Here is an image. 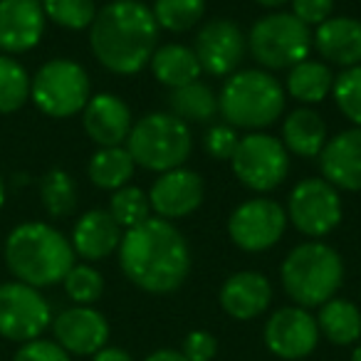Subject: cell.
Wrapping results in <instances>:
<instances>
[{
    "mask_svg": "<svg viewBox=\"0 0 361 361\" xmlns=\"http://www.w3.org/2000/svg\"><path fill=\"white\" fill-rule=\"evenodd\" d=\"M116 255L126 280L149 295H171L191 275L188 240L173 223L156 216L124 231Z\"/></svg>",
    "mask_w": 361,
    "mask_h": 361,
    "instance_id": "6da1fadb",
    "label": "cell"
},
{
    "mask_svg": "<svg viewBox=\"0 0 361 361\" xmlns=\"http://www.w3.org/2000/svg\"><path fill=\"white\" fill-rule=\"evenodd\" d=\"M159 25L141 0H114L97 11L90 25V47L111 75H136L159 47Z\"/></svg>",
    "mask_w": 361,
    "mask_h": 361,
    "instance_id": "7a4b0ae2",
    "label": "cell"
},
{
    "mask_svg": "<svg viewBox=\"0 0 361 361\" xmlns=\"http://www.w3.org/2000/svg\"><path fill=\"white\" fill-rule=\"evenodd\" d=\"M3 257L18 282L30 287L60 285L75 265V250L70 238L45 221H25L6 238Z\"/></svg>",
    "mask_w": 361,
    "mask_h": 361,
    "instance_id": "3957f363",
    "label": "cell"
},
{
    "mask_svg": "<svg viewBox=\"0 0 361 361\" xmlns=\"http://www.w3.org/2000/svg\"><path fill=\"white\" fill-rule=\"evenodd\" d=\"M280 282L285 295L305 310H319L336 297L344 282V260L331 245L307 240L295 245L280 265Z\"/></svg>",
    "mask_w": 361,
    "mask_h": 361,
    "instance_id": "277c9868",
    "label": "cell"
},
{
    "mask_svg": "<svg viewBox=\"0 0 361 361\" xmlns=\"http://www.w3.org/2000/svg\"><path fill=\"white\" fill-rule=\"evenodd\" d=\"M285 85L272 72L260 67L238 70L226 77L218 106L233 129L262 131L272 126L285 111Z\"/></svg>",
    "mask_w": 361,
    "mask_h": 361,
    "instance_id": "5b68a950",
    "label": "cell"
},
{
    "mask_svg": "<svg viewBox=\"0 0 361 361\" xmlns=\"http://www.w3.org/2000/svg\"><path fill=\"white\" fill-rule=\"evenodd\" d=\"M124 146L136 166L154 173H166L188 161L193 136L186 121H180L171 111H151L134 121Z\"/></svg>",
    "mask_w": 361,
    "mask_h": 361,
    "instance_id": "8992f818",
    "label": "cell"
},
{
    "mask_svg": "<svg viewBox=\"0 0 361 361\" xmlns=\"http://www.w3.org/2000/svg\"><path fill=\"white\" fill-rule=\"evenodd\" d=\"M245 40L250 57L265 72L290 70L312 52V30L285 11L255 20Z\"/></svg>",
    "mask_w": 361,
    "mask_h": 361,
    "instance_id": "52a82bcc",
    "label": "cell"
},
{
    "mask_svg": "<svg viewBox=\"0 0 361 361\" xmlns=\"http://www.w3.org/2000/svg\"><path fill=\"white\" fill-rule=\"evenodd\" d=\"M90 97V75L70 57L47 60L30 80V102L50 119H70L82 114Z\"/></svg>",
    "mask_w": 361,
    "mask_h": 361,
    "instance_id": "ba28073f",
    "label": "cell"
},
{
    "mask_svg": "<svg viewBox=\"0 0 361 361\" xmlns=\"http://www.w3.org/2000/svg\"><path fill=\"white\" fill-rule=\"evenodd\" d=\"M231 166L235 178L245 188L255 193H270L285 183L290 173V154L277 136L265 131H247L238 141Z\"/></svg>",
    "mask_w": 361,
    "mask_h": 361,
    "instance_id": "9c48e42d",
    "label": "cell"
},
{
    "mask_svg": "<svg viewBox=\"0 0 361 361\" xmlns=\"http://www.w3.org/2000/svg\"><path fill=\"white\" fill-rule=\"evenodd\" d=\"M287 221L302 233V235L319 240L329 235L341 223L344 208L341 196L329 180L324 178H305L290 191L287 198Z\"/></svg>",
    "mask_w": 361,
    "mask_h": 361,
    "instance_id": "30bf717a",
    "label": "cell"
},
{
    "mask_svg": "<svg viewBox=\"0 0 361 361\" xmlns=\"http://www.w3.org/2000/svg\"><path fill=\"white\" fill-rule=\"evenodd\" d=\"M52 324V307L37 287L25 282L0 285V336L16 344H25Z\"/></svg>",
    "mask_w": 361,
    "mask_h": 361,
    "instance_id": "8fae6325",
    "label": "cell"
},
{
    "mask_svg": "<svg viewBox=\"0 0 361 361\" xmlns=\"http://www.w3.org/2000/svg\"><path fill=\"white\" fill-rule=\"evenodd\" d=\"M287 213L272 198H250L228 218V235L243 252H265L282 240Z\"/></svg>",
    "mask_w": 361,
    "mask_h": 361,
    "instance_id": "7c38bea8",
    "label": "cell"
},
{
    "mask_svg": "<svg viewBox=\"0 0 361 361\" xmlns=\"http://www.w3.org/2000/svg\"><path fill=\"white\" fill-rule=\"evenodd\" d=\"M319 326L317 317L305 307H280L265 322L262 339L272 356L282 361L307 359L319 344Z\"/></svg>",
    "mask_w": 361,
    "mask_h": 361,
    "instance_id": "4fadbf2b",
    "label": "cell"
},
{
    "mask_svg": "<svg viewBox=\"0 0 361 361\" xmlns=\"http://www.w3.org/2000/svg\"><path fill=\"white\" fill-rule=\"evenodd\" d=\"M247 50L245 32L228 18H213L196 32L193 52H196L201 70L213 77H231L238 72Z\"/></svg>",
    "mask_w": 361,
    "mask_h": 361,
    "instance_id": "5bb4252c",
    "label": "cell"
},
{
    "mask_svg": "<svg viewBox=\"0 0 361 361\" xmlns=\"http://www.w3.org/2000/svg\"><path fill=\"white\" fill-rule=\"evenodd\" d=\"M203 196H206V183L201 173L180 166V169L159 173L154 186L149 188L151 213L169 223L180 221L201 208Z\"/></svg>",
    "mask_w": 361,
    "mask_h": 361,
    "instance_id": "9a60e30c",
    "label": "cell"
},
{
    "mask_svg": "<svg viewBox=\"0 0 361 361\" xmlns=\"http://www.w3.org/2000/svg\"><path fill=\"white\" fill-rule=\"evenodd\" d=\"M52 334L55 341L70 356H94L109 344V322L94 307L75 305L52 317Z\"/></svg>",
    "mask_w": 361,
    "mask_h": 361,
    "instance_id": "2e32d148",
    "label": "cell"
},
{
    "mask_svg": "<svg viewBox=\"0 0 361 361\" xmlns=\"http://www.w3.org/2000/svg\"><path fill=\"white\" fill-rule=\"evenodd\" d=\"M47 18L40 0H0V52L25 55L42 42Z\"/></svg>",
    "mask_w": 361,
    "mask_h": 361,
    "instance_id": "e0dca14e",
    "label": "cell"
},
{
    "mask_svg": "<svg viewBox=\"0 0 361 361\" xmlns=\"http://www.w3.org/2000/svg\"><path fill=\"white\" fill-rule=\"evenodd\" d=\"M82 126L97 146H124L134 126V116L121 97L99 92L92 94L82 109Z\"/></svg>",
    "mask_w": 361,
    "mask_h": 361,
    "instance_id": "ac0fdd59",
    "label": "cell"
},
{
    "mask_svg": "<svg viewBox=\"0 0 361 361\" xmlns=\"http://www.w3.org/2000/svg\"><path fill=\"white\" fill-rule=\"evenodd\" d=\"M319 169L336 191H361V126L329 136L319 154Z\"/></svg>",
    "mask_w": 361,
    "mask_h": 361,
    "instance_id": "d6986e66",
    "label": "cell"
},
{
    "mask_svg": "<svg viewBox=\"0 0 361 361\" xmlns=\"http://www.w3.org/2000/svg\"><path fill=\"white\" fill-rule=\"evenodd\" d=\"M223 312L238 322H250L265 314L272 305V285L262 272L240 270L233 272L218 292Z\"/></svg>",
    "mask_w": 361,
    "mask_h": 361,
    "instance_id": "ffe728a7",
    "label": "cell"
},
{
    "mask_svg": "<svg viewBox=\"0 0 361 361\" xmlns=\"http://www.w3.org/2000/svg\"><path fill=\"white\" fill-rule=\"evenodd\" d=\"M312 50L326 65L341 70L361 65V20L351 16H331L312 32Z\"/></svg>",
    "mask_w": 361,
    "mask_h": 361,
    "instance_id": "44dd1931",
    "label": "cell"
},
{
    "mask_svg": "<svg viewBox=\"0 0 361 361\" xmlns=\"http://www.w3.org/2000/svg\"><path fill=\"white\" fill-rule=\"evenodd\" d=\"M121 235L124 231L116 226L106 208H92L77 218L70 243L77 257H82L85 262H99L119 250Z\"/></svg>",
    "mask_w": 361,
    "mask_h": 361,
    "instance_id": "7402d4cb",
    "label": "cell"
},
{
    "mask_svg": "<svg viewBox=\"0 0 361 361\" xmlns=\"http://www.w3.org/2000/svg\"><path fill=\"white\" fill-rule=\"evenodd\" d=\"M280 141L285 144L287 154L302 156V159H314V156L322 154L324 144L329 141L326 121L312 106H297L282 121Z\"/></svg>",
    "mask_w": 361,
    "mask_h": 361,
    "instance_id": "603a6c76",
    "label": "cell"
},
{
    "mask_svg": "<svg viewBox=\"0 0 361 361\" xmlns=\"http://www.w3.org/2000/svg\"><path fill=\"white\" fill-rule=\"evenodd\" d=\"M149 67L156 82L169 87V90H178V87L198 82L203 75L201 62H198L193 47L180 45V42H169V45L156 47L149 60Z\"/></svg>",
    "mask_w": 361,
    "mask_h": 361,
    "instance_id": "cb8c5ba5",
    "label": "cell"
},
{
    "mask_svg": "<svg viewBox=\"0 0 361 361\" xmlns=\"http://www.w3.org/2000/svg\"><path fill=\"white\" fill-rule=\"evenodd\" d=\"M334 72L326 62L322 60H302L295 67L287 70L285 77V92L302 106H312L324 102L331 94L334 87Z\"/></svg>",
    "mask_w": 361,
    "mask_h": 361,
    "instance_id": "d4e9b609",
    "label": "cell"
},
{
    "mask_svg": "<svg viewBox=\"0 0 361 361\" xmlns=\"http://www.w3.org/2000/svg\"><path fill=\"white\" fill-rule=\"evenodd\" d=\"M319 334L334 346H356L361 341V310L356 302L331 297L317 314Z\"/></svg>",
    "mask_w": 361,
    "mask_h": 361,
    "instance_id": "484cf974",
    "label": "cell"
},
{
    "mask_svg": "<svg viewBox=\"0 0 361 361\" xmlns=\"http://www.w3.org/2000/svg\"><path fill=\"white\" fill-rule=\"evenodd\" d=\"M136 164L126 146H99L87 161V176L102 191H119L134 178Z\"/></svg>",
    "mask_w": 361,
    "mask_h": 361,
    "instance_id": "4316f807",
    "label": "cell"
},
{
    "mask_svg": "<svg viewBox=\"0 0 361 361\" xmlns=\"http://www.w3.org/2000/svg\"><path fill=\"white\" fill-rule=\"evenodd\" d=\"M169 109L173 116H178L186 124H211L218 114V94L208 85H203L201 80L191 82L186 87L171 90L169 94Z\"/></svg>",
    "mask_w": 361,
    "mask_h": 361,
    "instance_id": "83f0119b",
    "label": "cell"
},
{
    "mask_svg": "<svg viewBox=\"0 0 361 361\" xmlns=\"http://www.w3.org/2000/svg\"><path fill=\"white\" fill-rule=\"evenodd\" d=\"M77 183L70 171L50 169L40 178V203L45 213L55 221L67 218L77 211Z\"/></svg>",
    "mask_w": 361,
    "mask_h": 361,
    "instance_id": "f1b7e54d",
    "label": "cell"
},
{
    "mask_svg": "<svg viewBox=\"0 0 361 361\" xmlns=\"http://www.w3.org/2000/svg\"><path fill=\"white\" fill-rule=\"evenodd\" d=\"M30 80L18 57L0 52V114H16L30 102Z\"/></svg>",
    "mask_w": 361,
    "mask_h": 361,
    "instance_id": "f546056e",
    "label": "cell"
},
{
    "mask_svg": "<svg viewBox=\"0 0 361 361\" xmlns=\"http://www.w3.org/2000/svg\"><path fill=\"white\" fill-rule=\"evenodd\" d=\"M154 20L159 30L186 32L206 16V0H154Z\"/></svg>",
    "mask_w": 361,
    "mask_h": 361,
    "instance_id": "4dcf8cb0",
    "label": "cell"
},
{
    "mask_svg": "<svg viewBox=\"0 0 361 361\" xmlns=\"http://www.w3.org/2000/svg\"><path fill=\"white\" fill-rule=\"evenodd\" d=\"M109 216L116 221V226L121 231H129V228L141 226L144 221L151 218V203H149V193L141 191L139 186H124L119 191L111 193L109 198Z\"/></svg>",
    "mask_w": 361,
    "mask_h": 361,
    "instance_id": "1f68e13d",
    "label": "cell"
},
{
    "mask_svg": "<svg viewBox=\"0 0 361 361\" xmlns=\"http://www.w3.org/2000/svg\"><path fill=\"white\" fill-rule=\"evenodd\" d=\"M45 18L57 27L80 32L90 30L97 18V0H40Z\"/></svg>",
    "mask_w": 361,
    "mask_h": 361,
    "instance_id": "d6a6232c",
    "label": "cell"
},
{
    "mask_svg": "<svg viewBox=\"0 0 361 361\" xmlns=\"http://www.w3.org/2000/svg\"><path fill=\"white\" fill-rule=\"evenodd\" d=\"M62 287H65L67 297L75 305L92 307L104 295V277L90 262H75L72 270L65 275V280H62Z\"/></svg>",
    "mask_w": 361,
    "mask_h": 361,
    "instance_id": "836d02e7",
    "label": "cell"
},
{
    "mask_svg": "<svg viewBox=\"0 0 361 361\" xmlns=\"http://www.w3.org/2000/svg\"><path fill=\"white\" fill-rule=\"evenodd\" d=\"M331 97L336 109L351 121V126H361V65L346 67L334 77Z\"/></svg>",
    "mask_w": 361,
    "mask_h": 361,
    "instance_id": "e575fe53",
    "label": "cell"
},
{
    "mask_svg": "<svg viewBox=\"0 0 361 361\" xmlns=\"http://www.w3.org/2000/svg\"><path fill=\"white\" fill-rule=\"evenodd\" d=\"M238 141H240V134L231 124H211L203 136V149L211 159L231 161L238 149Z\"/></svg>",
    "mask_w": 361,
    "mask_h": 361,
    "instance_id": "d590c367",
    "label": "cell"
},
{
    "mask_svg": "<svg viewBox=\"0 0 361 361\" xmlns=\"http://www.w3.org/2000/svg\"><path fill=\"white\" fill-rule=\"evenodd\" d=\"M13 361H72V356L55 339L37 336V339L18 346V351L13 354Z\"/></svg>",
    "mask_w": 361,
    "mask_h": 361,
    "instance_id": "8d00e7d4",
    "label": "cell"
},
{
    "mask_svg": "<svg viewBox=\"0 0 361 361\" xmlns=\"http://www.w3.org/2000/svg\"><path fill=\"white\" fill-rule=\"evenodd\" d=\"M180 354L188 361H213L218 354V339L206 329H196L186 334L183 344H180Z\"/></svg>",
    "mask_w": 361,
    "mask_h": 361,
    "instance_id": "74e56055",
    "label": "cell"
},
{
    "mask_svg": "<svg viewBox=\"0 0 361 361\" xmlns=\"http://www.w3.org/2000/svg\"><path fill=\"white\" fill-rule=\"evenodd\" d=\"M290 3H292V16L300 23H305L307 27L322 25L334 13V0H290Z\"/></svg>",
    "mask_w": 361,
    "mask_h": 361,
    "instance_id": "f35d334b",
    "label": "cell"
},
{
    "mask_svg": "<svg viewBox=\"0 0 361 361\" xmlns=\"http://www.w3.org/2000/svg\"><path fill=\"white\" fill-rule=\"evenodd\" d=\"M92 361H134V356H131L126 349H121V346L106 344L104 349H99L94 356H92Z\"/></svg>",
    "mask_w": 361,
    "mask_h": 361,
    "instance_id": "ab89813d",
    "label": "cell"
},
{
    "mask_svg": "<svg viewBox=\"0 0 361 361\" xmlns=\"http://www.w3.org/2000/svg\"><path fill=\"white\" fill-rule=\"evenodd\" d=\"M144 361H188L178 349H156Z\"/></svg>",
    "mask_w": 361,
    "mask_h": 361,
    "instance_id": "60d3db41",
    "label": "cell"
},
{
    "mask_svg": "<svg viewBox=\"0 0 361 361\" xmlns=\"http://www.w3.org/2000/svg\"><path fill=\"white\" fill-rule=\"evenodd\" d=\"M257 6L265 8V11H280V8H285L290 0H255Z\"/></svg>",
    "mask_w": 361,
    "mask_h": 361,
    "instance_id": "b9f144b4",
    "label": "cell"
},
{
    "mask_svg": "<svg viewBox=\"0 0 361 361\" xmlns=\"http://www.w3.org/2000/svg\"><path fill=\"white\" fill-rule=\"evenodd\" d=\"M6 198H8V183H6V178H3V173H0V211L6 206Z\"/></svg>",
    "mask_w": 361,
    "mask_h": 361,
    "instance_id": "7bdbcfd3",
    "label": "cell"
},
{
    "mask_svg": "<svg viewBox=\"0 0 361 361\" xmlns=\"http://www.w3.org/2000/svg\"><path fill=\"white\" fill-rule=\"evenodd\" d=\"M351 361H361V341L354 346V351H351Z\"/></svg>",
    "mask_w": 361,
    "mask_h": 361,
    "instance_id": "ee69618b",
    "label": "cell"
},
{
    "mask_svg": "<svg viewBox=\"0 0 361 361\" xmlns=\"http://www.w3.org/2000/svg\"><path fill=\"white\" fill-rule=\"evenodd\" d=\"M106 3H114V0H106Z\"/></svg>",
    "mask_w": 361,
    "mask_h": 361,
    "instance_id": "f6af8a7d",
    "label": "cell"
}]
</instances>
